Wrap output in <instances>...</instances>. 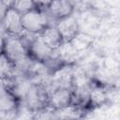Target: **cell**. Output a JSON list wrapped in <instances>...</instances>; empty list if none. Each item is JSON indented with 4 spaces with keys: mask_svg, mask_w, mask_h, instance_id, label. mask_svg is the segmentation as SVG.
<instances>
[{
    "mask_svg": "<svg viewBox=\"0 0 120 120\" xmlns=\"http://www.w3.org/2000/svg\"><path fill=\"white\" fill-rule=\"evenodd\" d=\"M4 45H5V38H4V36L0 33V52H3Z\"/></svg>",
    "mask_w": 120,
    "mask_h": 120,
    "instance_id": "5bb4252c",
    "label": "cell"
},
{
    "mask_svg": "<svg viewBox=\"0 0 120 120\" xmlns=\"http://www.w3.org/2000/svg\"><path fill=\"white\" fill-rule=\"evenodd\" d=\"M9 2L10 1H4V0H0V22L2 21V19L4 18L7 10L9 8Z\"/></svg>",
    "mask_w": 120,
    "mask_h": 120,
    "instance_id": "4fadbf2b",
    "label": "cell"
},
{
    "mask_svg": "<svg viewBox=\"0 0 120 120\" xmlns=\"http://www.w3.org/2000/svg\"><path fill=\"white\" fill-rule=\"evenodd\" d=\"M49 91L46 85L42 82H33L25 92L22 104L30 113L37 112L48 107Z\"/></svg>",
    "mask_w": 120,
    "mask_h": 120,
    "instance_id": "6da1fadb",
    "label": "cell"
},
{
    "mask_svg": "<svg viewBox=\"0 0 120 120\" xmlns=\"http://www.w3.org/2000/svg\"><path fill=\"white\" fill-rule=\"evenodd\" d=\"M40 7L46 10L52 23L56 22L59 20L73 15L75 9L74 3L68 0L40 2Z\"/></svg>",
    "mask_w": 120,
    "mask_h": 120,
    "instance_id": "277c9868",
    "label": "cell"
},
{
    "mask_svg": "<svg viewBox=\"0 0 120 120\" xmlns=\"http://www.w3.org/2000/svg\"><path fill=\"white\" fill-rule=\"evenodd\" d=\"M22 102L8 87L7 82L0 81V120H15L20 113Z\"/></svg>",
    "mask_w": 120,
    "mask_h": 120,
    "instance_id": "7a4b0ae2",
    "label": "cell"
},
{
    "mask_svg": "<svg viewBox=\"0 0 120 120\" xmlns=\"http://www.w3.org/2000/svg\"><path fill=\"white\" fill-rule=\"evenodd\" d=\"M54 24L58 29L64 43L71 42L80 31L79 22L74 15L59 20L56 22H54Z\"/></svg>",
    "mask_w": 120,
    "mask_h": 120,
    "instance_id": "ba28073f",
    "label": "cell"
},
{
    "mask_svg": "<svg viewBox=\"0 0 120 120\" xmlns=\"http://www.w3.org/2000/svg\"><path fill=\"white\" fill-rule=\"evenodd\" d=\"M72 120H85L84 117H80V118H75V119H72Z\"/></svg>",
    "mask_w": 120,
    "mask_h": 120,
    "instance_id": "9a60e30c",
    "label": "cell"
},
{
    "mask_svg": "<svg viewBox=\"0 0 120 120\" xmlns=\"http://www.w3.org/2000/svg\"><path fill=\"white\" fill-rule=\"evenodd\" d=\"M22 23L23 31L39 35L47 26L52 24V22L46 10L38 4V8L22 15Z\"/></svg>",
    "mask_w": 120,
    "mask_h": 120,
    "instance_id": "3957f363",
    "label": "cell"
},
{
    "mask_svg": "<svg viewBox=\"0 0 120 120\" xmlns=\"http://www.w3.org/2000/svg\"><path fill=\"white\" fill-rule=\"evenodd\" d=\"M15 73L13 63L8 58L4 52H0V81H9Z\"/></svg>",
    "mask_w": 120,
    "mask_h": 120,
    "instance_id": "30bf717a",
    "label": "cell"
},
{
    "mask_svg": "<svg viewBox=\"0 0 120 120\" xmlns=\"http://www.w3.org/2000/svg\"><path fill=\"white\" fill-rule=\"evenodd\" d=\"M32 120H61L59 115V111L46 107L37 112L31 114Z\"/></svg>",
    "mask_w": 120,
    "mask_h": 120,
    "instance_id": "8fae6325",
    "label": "cell"
},
{
    "mask_svg": "<svg viewBox=\"0 0 120 120\" xmlns=\"http://www.w3.org/2000/svg\"><path fill=\"white\" fill-rule=\"evenodd\" d=\"M22 32V14L9 7L0 22V33L3 36H20Z\"/></svg>",
    "mask_w": 120,
    "mask_h": 120,
    "instance_id": "5b68a950",
    "label": "cell"
},
{
    "mask_svg": "<svg viewBox=\"0 0 120 120\" xmlns=\"http://www.w3.org/2000/svg\"><path fill=\"white\" fill-rule=\"evenodd\" d=\"M9 7L13 8L15 10H17L19 13L22 15L38 8V3L37 1L33 0H15V1H10L9 2Z\"/></svg>",
    "mask_w": 120,
    "mask_h": 120,
    "instance_id": "7c38bea8",
    "label": "cell"
},
{
    "mask_svg": "<svg viewBox=\"0 0 120 120\" xmlns=\"http://www.w3.org/2000/svg\"><path fill=\"white\" fill-rule=\"evenodd\" d=\"M39 36L43 39V41L53 50H58L64 43L62 37L54 23H52L47 26L39 34Z\"/></svg>",
    "mask_w": 120,
    "mask_h": 120,
    "instance_id": "9c48e42d",
    "label": "cell"
},
{
    "mask_svg": "<svg viewBox=\"0 0 120 120\" xmlns=\"http://www.w3.org/2000/svg\"><path fill=\"white\" fill-rule=\"evenodd\" d=\"M72 87H56L49 92L48 107L54 110H63L71 105Z\"/></svg>",
    "mask_w": 120,
    "mask_h": 120,
    "instance_id": "8992f818",
    "label": "cell"
},
{
    "mask_svg": "<svg viewBox=\"0 0 120 120\" xmlns=\"http://www.w3.org/2000/svg\"><path fill=\"white\" fill-rule=\"evenodd\" d=\"M28 52L35 61L43 63L49 58L52 57L57 52V50H53L49 47L43 41L40 36L37 35L28 47Z\"/></svg>",
    "mask_w": 120,
    "mask_h": 120,
    "instance_id": "52a82bcc",
    "label": "cell"
}]
</instances>
